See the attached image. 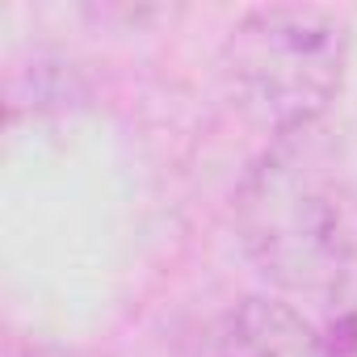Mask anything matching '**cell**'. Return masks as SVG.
Returning <instances> with one entry per match:
<instances>
[{"label": "cell", "instance_id": "cell-1", "mask_svg": "<svg viewBox=\"0 0 357 357\" xmlns=\"http://www.w3.org/2000/svg\"><path fill=\"white\" fill-rule=\"evenodd\" d=\"M236 223L265 278L324 294L357 248V160L319 122L273 139L240 185Z\"/></svg>", "mask_w": 357, "mask_h": 357}, {"label": "cell", "instance_id": "cell-2", "mask_svg": "<svg viewBox=\"0 0 357 357\" xmlns=\"http://www.w3.org/2000/svg\"><path fill=\"white\" fill-rule=\"evenodd\" d=\"M349 30L336 9L261 5L248 9L223 43V80L236 109L286 139L324 118L344 80Z\"/></svg>", "mask_w": 357, "mask_h": 357}, {"label": "cell", "instance_id": "cell-3", "mask_svg": "<svg viewBox=\"0 0 357 357\" xmlns=\"http://www.w3.org/2000/svg\"><path fill=\"white\" fill-rule=\"evenodd\" d=\"M176 357H332V344L290 303L252 294L206 315Z\"/></svg>", "mask_w": 357, "mask_h": 357}, {"label": "cell", "instance_id": "cell-4", "mask_svg": "<svg viewBox=\"0 0 357 357\" xmlns=\"http://www.w3.org/2000/svg\"><path fill=\"white\" fill-rule=\"evenodd\" d=\"M324 298H328L324 336L332 344V357H357V248L336 269V278L324 290Z\"/></svg>", "mask_w": 357, "mask_h": 357}, {"label": "cell", "instance_id": "cell-5", "mask_svg": "<svg viewBox=\"0 0 357 357\" xmlns=\"http://www.w3.org/2000/svg\"><path fill=\"white\" fill-rule=\"evenodd\" d=\"M5 357H109V353L80 349V344H55V340H26V344H9Z\"/></svg>", "mask_w": 357, "mask_h": 357}]
</instances>
